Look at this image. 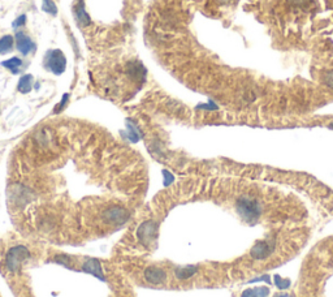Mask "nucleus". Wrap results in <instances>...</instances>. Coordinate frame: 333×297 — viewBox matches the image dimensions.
Instances as JSON below:
<instances>
[{
  "label": "nucleus",
  "instance_id": "nucleus-9",
  "mask_svg": "<svg viewBox=\"0 0 333 297\" xmlns=\"http://www.w3.org/2000/svg\"><path fill=\"white\" fill-rule=\"evenodd\" d=\"M145 281L153 286H162L166 282V273L162 267L150 266L144 271Z\"/></svg>",
  "mask_w": 333,
  "mask_h": 297
},
{
  "label": "nucleus",
  "instance_id": "nucleus-15",
  "mask_svg": "<svg viewBox=\"0 0 333 297\" xmlns=\"http://www.w3.org/2000/svg\"><path fill=\"white\" fill-rule=\"evenodd\" d=\"M14 44V37L12 35H3L0 38V55H5V53L10 52L13 50Z\"/></svg>",
  "mask_w": 333,
  "mask_h": 297
},
{
  "label": "nucleus",
  "instance_id": "nucleus-20",
  "mask_svg": "<svg viewBox=\"0 0 333 297\" xmlns=\"http://www.w3.org/2000/svg\"><path fill=\"white\" fill-rule=\"evenodd\" d=\"M55 262L64 265V266H68V265H70L72 260H70V257H68V256H64V254H61V256H57V257H55Z\"/></svg>",
  "mask_w": 333,
  "mask_h": 297
},
{
  "label": "nucleus",
  "instance_id": "nucleus-12",
  "mask_svg": "<svg viewBox=\"0 0 333 297\" xmlns=\"http://www.w3.org/2000/svg\"><path fill=\"white\" fill-rule=\"evenodd\" d=\"M198 273V267L197 266H178L174 269V277L177 279H180V281H187L191 277Z\"/></svg>",
  "mask_w": 333,
  "mask_h": 297
},
{
  "label": "nucleus",
  "instance_id": "nucleus-14",
  "mask_svg": "<svg viewBox=\"0 0 333 297\" xmlns=\"http://www.w3.org/2000/svg\"><path fill=\"white\" fill-rule=\"evenodd\" d=\"M22 65H23V61L21 60L20 57H17V56L10 57V59H8V60H5V61H1V67L9 69L13 74L20 73V69Z\"/></svg>",
  "mask_w": 333,
  "mask_h": 297
},
{
  "label": "nucleus",
  "instance_id": "nucleus-4",
  "mask_svg": "<svg viewBox=\"0 0 333 297\" xmlns=\"http://www.w3.org/2000/svg\"><path fill=\"white\" fill-rule=\"evenodd\" d=\"M102 219L106 224L111 226H123L130 219V211L127 207L119 206V205H112V206L107 207L106 210L102 213Z\"/></svg>",
  "mask_w": 333,
  "mask_h": 297
},
{
  "label": "nucleus",
  "instance_id": "nucleus-11",
  "mask_svg": "<svg viewBox=\"0 0 333 297\" xmlns=\"http://www.w3.org/2000/svg\"><path fill=\"white\" fill-rule=\"evenodd\" d=\"M82 269L86 273H89V274L94 275L95 278H98V279H102V281H104V273H103V269H102V266H100V264L98 262L97 260H87L85 264L82 265Z\"/></svg>",
  "mask_w": 333,
  "mask_h": 297
},
{
  "label": "nucleus",
  "instance_id": "nucleus-16",
  "mask_svg": "<svg viewBox=\"0 0 333 297\" xmlns=\"http://www.w3.org/2000/svg\"><path fill=\"white\" fill-rule=\"evenodd\" d=\"M42 9L51 16L57 14V7L53 0H42Z\"/></svg>",
  "mask_w": 333,
  "mask_h": 297
},
{
  "label": "nucleus",
  "instance_id": "nucleus-1",
  "mask_svg": "<svg viewBox=\"0 0 333 297\" xmlns=\"http://www.w3.org/2000/svg\"><path fill=\"white\" fill-rule=\"evenodd\" d=\"M30 256V251L26 247L14 245L5 254V269L9 273H18Z\"/></svg>",
  "mask_w": 333,
  "mask_h": 297
},
{
  "label": "nucleus",
  "instance_id": "nucleus-21",
  "mask_svg": "<svg viewBox=\"0 0 333 297\" xmlns=\"http://www.w3.org/2000/svg\"><path fill=\"white\" fill-rule=\"evenodd\" d=\"M323 80H324V84L328 85V86L333 89V70H331V72H328V73L324 74Z\"/></svg>",
  "mask_w": 333,
  "mask_h": 297
},
{
  "label": "nucleus",
  "instance_id": "nucleus-8",
  "mask_svg": "<svg viewBox=\"0 0 333 297\" xmlns=\"http://www.w3.org/2000/svg\"><path fill=\"white\" fill-rule=\"evenodd\" d=\"M14 39H16L17 51H20V53L22 55H29L37 50V44L34 43V40L25 31L17 30Z\"/></svg>",
  "mask_w": 333,
  "mask_h": 297
},
{
  "label": "nucleus",
  "instance_id": "nucleus-22",
  "mask_svg": "<svg viewBox=\"0 0 333 297\" xmlns=\"http://www.w3.org/2000/svg\"><path fill=\"white\" fill-rule=\"evenodd\" d=\"M216 1L220 4H228L230 3V1H233V0H216Z\"/></svg>",
  "mask_w": 333,
  "mask_h": 297
},
{
  "label": "nucleus",
  "instance_id": "nucleus-19",
  "mask_svg": "<svg viewBox=\"0 0 333 297\" xmlns=\"http://www.w3.org/2000/svg\"><path fill=\"white\" fill-rule=\"evenodd\" d=\"M25 23H26V14H21V16H18L16 18V20L13 21V22H12V27H13V29H20V27H22L23 25H25Z\"/></svg>",
  "mask_w": 333,
  "mask_h": 297
},
{
  "label": "nucleus",
  "instance_id": "nucleus-7",
  "mask_svg": "<svg viewBox=\"0 0 333 297\" xmlns=\"http://www.w3.org/2000/svg\"><path fill=\"white\" fill-rule=\"evenodd\" d=\"M275 240H271V239H266V240H262L260 243H258L257 245H254L253 249L250 251V256L254 258V260H266L271 256L272 251L275 249Z\"/></svg>",
  "mask_w": 333,
  "mask_h": 297
},
{
  "label": "nucleus",
  "instance_id": "nucleus-17",
  "mask_svg": "<svg viewBox=\"0 0 333 297\" xmlns=\"http://www.w3.org/2000/svg\"><path fill=\"white\" fill-rule=\"evenodd\" d=\"M268 288H257V290H253V291H249L247 294H249L250 297H266L267 295H268Z\"/></svg>",
  "mask_w": 333,
  "mask_h": 297
},
{
  "label": "nucleus",
  "instance_id": "nucleus-3",
  "mask_svg": "<svg viewBox=\"0 0 333 297\" xmlns=\"http://www.w3.org/2000/svg\"><path fill=\"white\" fill-rule=\"evenodd\" d=\"M237 211L243 219L249 222L257 221L262 214V206L258 200L250 196H243L237 201Z\"/></svg>",
  "mask_w": 333,
  "mask_h": 297
},
{
  "label": "nucleus",
  "instance_id": "nucleus-18",
  "mask_svg": "<svg viewBox=\"0 0 333 297\" xmlns=\"http://www.w3.org/2000/svg\"><path fill=\"white\" fill-rule=\"evenodd\" d=\"M69 97H70V95L68 93L64 94L63 98H61V100H60V103H59V106L55 107V112H57V114H59V112H61V111L65 108V106H67L68 102H69Z\"/></svg>",
  "mask_w": 333,
  "mask_h": 297
},
{
  "label": "nucleus",
  "instance_id": "nucleus-5",
  "mask_svg": "<svg viewBox=\"0 0 333 297\" xmlns=\"http://www.w3.org/2000/svg\"><path fill=\"white\" fill-rule=\"evenodd\" d=\"M158 230H159V224L154 219L145 221L137 230V237H138L141 244L146 248H150L151 245L155 244L158 237Z\"/></svg>",
  "mask_w": 333,
  "mask_h": 297
},
{
  "label": "nucleus",
  "instance_id": "nucleus-2",
  "mask_svg": "<svg viewBox=\"0 0 333 297\" xmlns=\"http://www.w3.org/2000/svg\"><path fill=\"white\" fill-rule=\"evenodd\" d=\"M44 69L55 76H60L67 69V59L61 50H48L43 56Z\"/></svg>",
  "mask_w": 333,
  "mask_h": 297
},
{
  "label": "nucleus",
  "instance_id": "nucleus-10",
  "mask_svg": "<svg viewBox=\"0 0 333 297\" xmlns=\"http://www.w3.org/2000/svg\"><path fill=\"white\" fill-rule=\"evenodd\" d=\"M74 17H76L77 23H78L81 27H86L91 23L90 16H89V13L86 12L83 0H80V1L76 4V7H74Z\"/></svg>",
  "mask_w": 333,
  "mask_h": 297
},
{
  "label": "nucleus",
  "instance_id": "nucleus-13",
  "mask_svg": "<svg viewBox=\"0 0 333 297\" xmlns=\"http://www.w3.org/2000/svg\"><path fill=\"white\" fill-rule=\"evenodd\" d=\"M31 89H33V76L31 74H23L18 80V84H17V90L22 94L30 93Z\"/></svg>",
  "mask_w": 333,
  "mask_h": 297
},
{
  "label": "nucleus",
  "instance_id": "nucleus-23",
  "mask_svg": "<svg viewBox=\"0 0 333 297\" xmlns=\"http://www.w3.org/2000/svg\"><path fill=\"white\" fill-rule=\"evenodd\" d=\"M293 3H303V1H306V0H292Z\"/></svg>",
  "mask_w": 333,
  "mask_h": 297
},
{
  "label": "nucleus",
  "instance_id": "nucleus-6",
  "mask_svg": "<svg viewBox=\"0 0 333 297\" xmlns=\"http://www.w3.org/2000/svg\"><path fill=\"white\" fill-rule=\"evenodd\" d=\"M31 198H33V192L29 188L20 185V184H14L9 189V200L14 206H25L30 202Z\"/></svg>",
  "mask_w": 333,
  "mask_h": 297
}]
</instances>
